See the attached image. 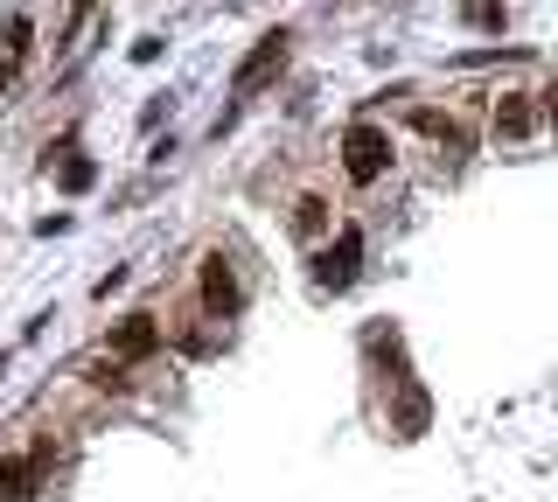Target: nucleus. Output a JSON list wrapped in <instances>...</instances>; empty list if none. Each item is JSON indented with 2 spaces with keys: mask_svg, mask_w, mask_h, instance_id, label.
<instances>
[{
  "mask_svg": "<svg viewBox=\"0 0 558 502\" xmlns=\"http://www.w3.org/2000/svg\"><path fill=\"white\" fill-rule=\"evenodd\" d=\"M287 49H293V36H287V28H272V36H266V42H258V49H252V57H244V63H238V77H231V91H238V98H252V91H258V84H266V77L279 71V63H287Z\"/></svg>",
  "mask_w": 558,
  "mask_h": 502,
  "instance_id": "obj_3",
  "label": "nucleus"
},
{
  "mask_svg": "<svg viewBox=\"0 0 558 502\" xmlns=\"http://www.w3.org/2000/svg\"><path fill=\"white\" fill-rule=\"evenodd\" d=\"M322 231H328V203L301 196V203H293V237H322Z\"/></svg>",
  "mask_w": 558,
  "mask_h": 502,
  "instance_id": "obj_9",
  "label": "nucleus"
},
{
  "mask_svg": "<svg viewBox=\"0 0 558 502\" xmlns=\"http://www.w3.org/2000/svg\"><path fill=\"white\" fill-rule=\"evenodd\" d=\"M412 126H418V133H426V140H447L453 154H461V147H468V133H461V126H453V112H433V106H426V112H412Z\"/></svg>",
  "mask_w": 558,
  "mask_h": 502,
  "instance_id": "obj_8",
  "label": "nucleus"
},
{
  "mask_svg": "<svg viewBox=\"0 0 558 502\" xmlns=\"http://www.w3.org/2000/svg\"><path fill=\"white\" fill-rule=\"evenodd\" d=\"M43 467H49V446H43V454H14V461H0V502H22L35 481H43Z\"/></svg>",
  "mask_w": 558,
  "mask_h": 502,
  "instance_id": "obj_6",
  "label": "nucleus"
},
{
  "mask_svg": "<svg viewBox=\"0 0 558 502\" xmlns=\"http://www.w3.org/2000/svg\"><path fill=\"white\" fill-rule=\"evenodd\" d=\"M510 22V8H496V0H475V8H468V28H502Z\"/></svg>",
  "mask_w": 558,
  "mask_h": 502,
  "instance_id": "obj_10",
  "label": "nucleus"
},
{
  "mask_svg": "<svg viewBox=\"0 0 558 502\" xmlns=\"http://www.w3.org/2000/svg\"><path fill=\"white\" fill-rule=\"evenodd\" d=\"M0 370H8V356H0Z\"/></svg>",
  "mask_w": 558,
  "mask_h": 502,
  "instance_id": "obj_12",
  "label": "nucleus"
},
{
  "mask_svg": "<svg viewBox=\"0 0 558 502\" xmlns=\"http://www.w3.org/2000/svg\"><path fill=\"white\" fill-rule=\"evenodd\" d=\"M342 175H349V182L391 175V133H384L377 119H356V126H342Z\"/></svg>",
  "mask_w": 558,
  "mask_h": 502,
  "instance_id": "obj_1",
  "label": "nucleus"
},
{
  "mask_svg": "<svg viewBox=\"0 0 558 502\" xmlns=\"http://www.w3.org/2000/svg\"><path fill=\"white\" fill-rule=\"evenodd\" d=\"M356 252H363V237H356V231H342V245L328 252L322 266H314V280H322V286H342L349 272H356Z\"/></svg>",
  "mask_w": 558,
  "mask_h": 502,
  "instance_id": "obj_7",
  "label": "nucleus"
},
{
  "mask_svg": "<svg viewBox=\"0 0 558 502\" xmlns=\"http://www.w3.org/2000/svg\"><path fill=\"white\" fill-rule=\"evenodd\" d=\"M545 112H551V126H558V77H551V91H545Z\"/></svg>",
  "mask_w": 558,
  "mask_h": 502,
  "instance_id": "obj_11",
  "label": "nucleus"
},
{
  "mask_svg": "<svg viewBox=\"0 0 558 502\" xmlns=\"http://www.w3.org/2000/svg\"><path fill=\"white\" fill-rule=\"evenodd\" d=\"M537 133V106L523 91H502L496 98V140H531Z\"/></svg>",
  "mask_w": 558,
  "mask_h": 502,
  "instance_id": "obj_4",
  "label": "nucleus"
},
{
  "mask_svg": "<svg viewBox=\"0 0 558 502\" xmlns=\"http://www.w3.org/2000/svg\"><path fill=\"white\" fill-rule=\"evenodd\" d=\"M154 335H161V321H154V315H126V321H112L105 350H112V356H147Z\"/></svg>",
  "mask_w": 558,
  "mask_h": 502,
  "instance_id": "obj_5",
  "label": "nucleus"
},
{
  "mask_svg": "<svg viewBox=\"0 0 558 502\" xmlns=\"http://www.w3.org/2000/svg\"><path fill=\"white\" fill-rule=\"evenodd\" d=\"M203 307H209V315H223V321H231L238 307H244L238 266H231V258H223V252H209V258H203Z\"/></svg>",
  "mask_w": 558,
  "mask_h": 502,
  "instance_id": "obj_2",
  "label": "nucleus"
}]
</instances>
